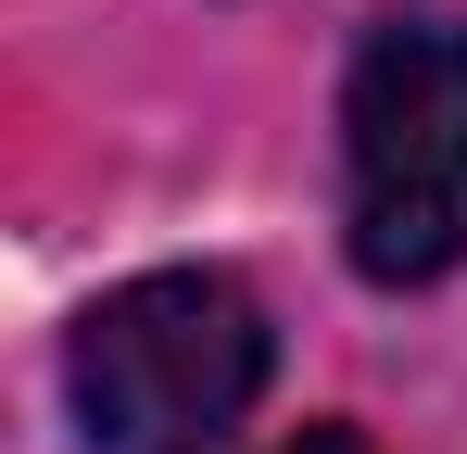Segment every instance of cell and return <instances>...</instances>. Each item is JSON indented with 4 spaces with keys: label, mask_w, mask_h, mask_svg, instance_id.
Returning <instances> with one entry per match:
<instances>
[{
    "label": "cell",
    "mask_w": 467,
    "mask_h": 454,
    "mask_svg": "<svg viewBox=\"0 0 467 454\" xmlns=\"http://www.w3.org/2000/svg\"><path fill=\"white\" fill-rule=\"evenodd\" d=\"M77 442L88 454H202L240 429V404L265 391V303L215 265H164L88 303L77 354Z\"/></svg>",
    "instance_id": "obj_2"
},
{
    "label": "cell",
    "mask_w": 467,
    "mask_h": 454,
    "mask_svg": "<svg viewBox=\"0 0 467 454\" xmlns=\"http://www.w3.org/2000/svg\"><path fill=\"white\" fill-rule=\"evenodd\" d=\"M341 227L379 291H430L467 265V26H367L341 76Z\"/></svg>",
    "instance_id": "obj_1"
},
{
    "label": "cell",
    "mask_w": 467,
    "mask_h": 454,
    "mask_svg": "<svg viewBox=\"0 0 467 454\" xmlns=\"http://www.w3.org/2000/svg\"><path fill=\"white\" fill-rule=\"evenodd\" d=\"M291 454H379V442H367V429H304Z\"/></svg>",
    "instance_id": "obj_3"
}]
</instances>
